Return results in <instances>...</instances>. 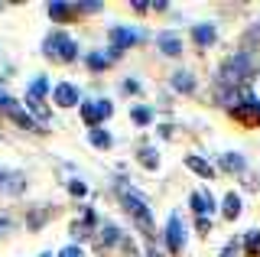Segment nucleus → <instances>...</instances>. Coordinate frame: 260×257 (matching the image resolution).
<instances>
[{"label": "nucleus", "mask_w": 260, "mask_h": 257, "mask_svg": "<svg viewBox=\"0 0 260 257\" xmlns=\"http://www.w3.org/2000/svg\"><path fill=\"white\" fill-rule=\"evenodd\" d=\"M254 75H257V66H254V59H250L247 52L231 55V59L221 66V82L231 85V88H241V82H247V78H254Z\"/></svg>", "instance_id": "obj_1"}, {"label": "nucleus", "mask_w": 260, "mask_h": 257, "mask_svg": "<svg viewBox=\"0 0 260 257\" xmlns=\"http://www.w3.org/2000/svg\"><path fill=\"white\" fill-rule=\"evenodd\" d=\"M124 208L130 212V218L137 221V228H140L143 235H153V215H150V205H146V199H143L137 189H124Z\"/></svg>", "instance_id": "obj_2"}, {"label": "nucleus", "mask_w": 260, "mask_h": 257, "mask_svg": "<svg viewBox=\"0 0 260 257\" xmlns=\"http://www.w3.org/2000/svg\"><path fill=\"white\" fill-rule=\"evenodd\" d=\"M43 52L49 59H59V62H75L78 59V43L72 36H65V33H49Z\"/></svg>", "instance_id": "obj_3"}, {"label": "nucleus", "mask_w": 260, "mask_h": 257, "mask_svg": "<svg viewBox=\"0 0 260 257\" xmlns=\"http://www.w3.org/2000/svg\"><path fill=\"white\" fill-rule=\"evenodd\" d=\"M166 244H169V251H173V254H182V247H185V224H182V218H179V212L169 215V224H166Z\"/></svg>", "instance_id": "obj_4"}, {"label": "nucleus", "mask_w": 260, "mask_h": 257, "mask_svg": "<svg viewBox=\"0 0 260 257\" xmlns=\"http://www.w3.org/2000/svg\"><path fill=\"white\" fill-rule=\"evenodd\" d=\"M231 117L234 120H241V124H247V127H257L260 124V101H241V104H234L231 108Z\"/></svg>", "instance_id": "obj_5"}, {"label": "nucleus", "mask_w": 260, "mask_h": 257, "mask_svg": "<svg viewBox=\"0 0 260 257\" xmlns=\"http://www.w3.org/2000/svg\"><path fill=\"white\" fill-rule=\"evenodd\" d=\"M108 43H111V49H127V46H137L140 43V33L137 29H130V26H111V33H108Z\"/></svg>", "instance_id": "obj_6"}, {"label": "nucleus", "mask_w": 260, "mask_h": 257, "mask_svg": "<svg viewBox=\"0 0 260 257\" xmlns=\"http://www.w3.org/2000/svg\"><path fill=\"white\" fill-rule=\"evenodd\" d=\"M52 101L59 104V108H75L78 104V88L69 85V82H59L52 88Z\"/></svg>", "instance_id": "obj_7"}, {"label": "nucleus", "mask_w": 260, "mask_h": 257, "mask_svg": "<svg viewBox=\"0 0 260 257\" xmlns=\"http://www.w3.org/2000/svg\"><path fill=\"white\" fill-rule=\"evenodd\" d=\"M189 205H192V212L199 215V218H211V212H215V199H211L208 192H192Z\"/></svg>", "instance_id": "obj_8"}, {"label": "nucleus", "mask_w": 260, "mask_h": 257, "mask_svg": "<svg viewBox=\"0 0 260 257\" xmlns=\"http://www.w3.org/2000/svg\"><path fill=\"white\" fill-rule=\"evenodd\" d=\"M46 10H49V17H52L55 23H69V20H78V4H59V0H55V4H49Z\"/></svg>", "instance_id": "obj_9"}, {"label": "nucleus", "mask_w": 260, "mask_h": 257, "mask_svg": "<svg viewBox=\"0 0 260 257\" xmlns=\"http://www.w3.org/2000/svg\"><path fill=\"white\" fill-rule=\"evenodd\" d=\"M117 55H120L117 49H94L91 55H88V69H91V72H104Z\"/></svg>", "instance_id": "obj_10"}, {"label": "nucleus", "mask_w": 260, "mask_h": 257, "mask_svg": "<svg viewBox=\"0 0 260 257\" xmlns=\"http://www.w3.org/2000/svg\"><path fill=\"white\" fill-rule=\"evenodd\" d=\"M94 212H91V208H85V212H81L78 215V218H75V224H72V235H75L78 241L81 238H88V235H91V231H94Z\"/></svg>", "instance_id": "obj_11"}, {"label": "nucleus", "mask_w": 260, "mask_h": 257, "mask_svg": "<svg viewBox=\"0 0 260 257\" xmlns=\"http://www.w3.org/2000/svg\"><path fill=\"white\" fill-rule=\"evenodd\" d=\"M218 39V29L211 26V23H199V26H192V43L199 46H215Z\"/></svg>", "instance_id": "obj_12"}, {"label": "nucleus", "mask_w": 260, "mask_h": 257, "mask_svg": "<svg viewBox=\"0 0 260 257\" xmlns=\"http://www.w3.org/2000/svg\"><path fill=\"white\" fill-rule=\"evenodd\" d=\"M117 241H120V228H117V224H104L101 235H98V251H101V254H104V251H111Z\"/></svg>", "instance_id": "obj_13"}, {"label": "nucleus", "mask_w": 260, "mask_h": 257, "mask_svg": "<svg viewBox=\"0 0 260 257\" xmlns=\"http://www.w3.org/2000/svg\"><path fill=\"white\" fill-rule=\"evenodd\" d=\"M156 46H159V52H166V55H182V39L176 33H159Z\"/></svg>", "instance_id": "obj_14"}, {"label": "nucleus", "mask_w": 260, "mask_h": 257, "mask_svg": "<svg viewBox=\"0 0 260 257\" xmlns=\"http://www.w3.org/2000/svg\"><path fill=\"white\" fill-rule=\"evenodd\" d=\"M169 82H173V88H176V91H182V94H192V91H195V78H192L189 69L173 72V78H169Z\"/></svg>", "instance_id": "obj_15"}, {"label": "nucleus", "mask_w": 260, "mask_h": 257, "mask_svg": "<svg viewBox=\"0 0 260 257\" xmlns=\"http://www.w3.org/2000/svg\"><path fill=\"white\" fill-rule=\"evenodd\" d=\"M221 212H224V218H228V221H234V218H238V215L244 212V202H241V196H238V192H228V196H224Z\"/></svg>", "instance_id": "obj_16"}, {"label": "nucleus", "mask_w": 260, "mask_h": 257, "mask_svg": "<svg viewBox=\"0 0 260 257\" xmlns=\"http://www.w3.org/2000/svg\"><path fill=\"white\" fill-rule=\"evenodd\" d=\"M185 166H189V170L195 173V176H202V179H211V176H215V166L208 163V159H202V156H185Z\"/></svg>", "instance_id": "obj_17"}, {"label": "nucleus", "mask_w": 260, "mask_h": 257, "mask_svg": "<svg viewBox=\"0 0 260 257\" xmlns=\"http://www.w3.org/2000/svg\"><path fill=\"white\" fill-rule=\"evenodd\" d=\"M221 166L228 173H247V166H244V156L241 153H221Z\"/></svg>", "instance_id": "obj_18"}, {"label": "nucleus", "mask_w": 260, "mask_h": 257, "mask_svg": "<svg viewBox=\"0 0 260 257\" xmlns=\"http://www.w3.org/2000/svg\"><path fill=\"white\" fill-rule=\"evenodd\" d=\"M244 251H247L250 257H260V228H254V231H247V235H244Z\"/></svg>", "instance_id": "obj_19"}, {"label": "nucleus", "mask_w": 260, "mask_h": 257, "mask_svg": "<svg viewBox=\"0 0 260 257\" xmlns=\"http://www.w3.org/2000/svg\"><path fill=\"white\" fill-rule=\"evenodd\" d=\"M137 159H140L146 170H156V166H159V153L153 147H140V150H137Z\"/></svg>", "instance_id": "obj_20"}, {"label": "nucleus", "mask_w": 260, "mask_h": 257, "mask_svg": "<svg viewBox=\"0 0 260 257\" xmlns=\"http://www.w3.org/2000/svg\"><path fill=\"white\" fill-rule=\"evenodd\" d=\"M81 120H85V124L91 127V131H94L98 124H101V117H98V108H94V101H81Z\"/></svg>", "instance_id": "obj_21"}, {"label": "nucleus", "mask_w": 260, "mask_h": 257, "mask_svg": "<svg viewBox=\"0 0 260 257\" xmlns=\"http://www.w3.org/2000/svg\"><path fill=\"white\" fill-rule=\"evenodd\" d=\"M130 120H134L137 127H146V124H150V120H153V111L146 108V104H137V108L130 111Z\"/></svg>", "instance_id": "obj_22"}, {"label": "nucleus", "mask_w": 260, "mask_h": 257, "mask_svg": "<svg viewBox=\"0 0 260 257\" xmlns=\"http://www.w3.org/2000/svg\"><path fill=\"white\" fill-rule=\"evenodd\" d=\"M88 140H91V147H98V150H108L111 147V134L101 131V127H94V131L88 134Z\"/></svg>", "instance_id": "obj_23"}, {"label": "nucleus", "mask_w": 260, "mask_h": 257, "mask_svg": "<svg viewBox=\"0 0 260 257\" xmlns=\"http://www.w3.org/2000/svg\"><path fill=\"white\" fill-rule=\"evenodd\" d=\"M46 88H49V82H46V78H43V75H39V78H36V82H32V85H29V91H26V98H29V101H43V98H46Z\"/></svg>", "instance_id": "obj_24"}, {"label": "nucleus", "mask_w": 260, "mask_h": 257, "mask_svg": "<svg viewBox=\"0 0 260 257\" xmlns=\"http://www.w3.org/2000/svg\"><path fill=\"white\" fill-rule=\"evenodd\" d=\"M26 108H32V114H36L39 120H49L52 114H49V108H46V101H29L26 98Z\"/></svg>", "instance_id": "obj_25"}, {"label": "nucleus", "mask_w": 260, "mask_h": 257, "mask_svg": "<svg viewBox=\"0 0 260 257\" xmlns=\"http://www.w3.org/2000/svg\"><path fill=\"white\" fill-rule=\"evenodd\" d=\"M94 108H98V117H101V120H108V117L114 114V104H111L108 98H101V101H94Z\"/></svg>", "instance_id": "obj_26"}, {"label": "nucleus", "mask_w": 260, "mask_h": 257, "mask_svg": "<svg viewBox=\"0 0 260 257\" xmlns=\"http://www.w3.org/2000/svg\"><path fill=\"white\" fill-rule=\"evenodd\" d=\"M257 39H260V23H254V26H250V33L244 36V46L250 49V46H257Z\"/></svg>", "instance_id": "obj_27"}, {"label": "nucleus", "mask_w": 260, "mask_h": 257, "mask_svg": "<svg viewBox=\"0 0 260 257\" xmlns=\"http://www.w3.org/2000/svg\"><path fill=\"white\" fill-rule=\"evenodd\" d=\"M59 257H85V251H81V244H69L59 251Z\"/></svg>", "instance_id": "obj_28"}, {"label": "nucleus", "mask_w": 260, "mask_h": 257, "mask_svg": "<svg viewBox=\"0 0 260 257\" xmlns=\"http://www.w3.org/2000/svg\"><path fill=\"white\" fill-rule=\"evenodd\" d=\"M69 192H72V196H78V199H81V196H85L88 189H85V182H81V179H72V182H69Z\"/></svg>", "instance_id": "obj_29"}, {"label": "nucleus", "mask_w": 260, "mask_h": 257, "mask_svg": "<svg viewBox=\"0 0 260 257\" xmlns=\"http://www.w3.org/2000/svg\"><path fill=\"white\" fill-rule=\"evenodd\" d=\"M238 247H241V241H228V244H224V251H221V257H238V254H234Z\"/></svg>", "instance_id": "obj_30"}, {"label": "nucleus", "mask_w": 260, "mask_h": 257, "mask_svg": "<svg viewBox=\"0 0 260 257\" xmlns=\"http://www.w3.org/2000/svg\"><path fill=\"white\" fill-rule=\"evenodd\" d=\"M101 4H78V13H101Z\"/></svg>", "instance_id": "obj_31"}, {"label": "nucleus", "mask_w": 260, "mask_h": 257, "mask_svg": "<svg viewBox=\"0 0 260 257\" xmlns=\"http://www.w3.org/2000/svg\"><path fill=\"white\" fill-rule=\"evenodd\" d=\"M130 7H134L137 13H146V10H153V4H146V0H134V4H130Z\"/></svg>", "instance_id": "obj_32"}, {"label": "nucleus", "mask_w": 260, "mask_h": 257, "mask_svg": "<svg viewBox=\"0 0 260 257\" xmlns=\"http://www.w3.org/2000/svg\"><path fill=\"white\" fill-rule=\"evenodd\" d=\"M195 224H199V231H202V235H208V231H211V218H199Z\"/></svg>", "instance_id": "obj_33"}, {"label": "nucleus", "mask_w": 260, "mask_h": 257, "mask_svg": "<svg viewBox=\"0 0 260 257\" xmlns=\"http://www.w3.org/2000/svg\"><path fill=\"white\" fill-rule=\"evenodd\" d=\"M124 91H127V94H130V91H140V85H137L134 78H127V82H124Z\"/></svg>", "instance_id": "obj_34"}, {"label": "nucleus", "mask_w": 260, "mask_h": 257, "mask_svg": "<svg viewBox=\"0 0 260 257\" xmlns=\"http://www.w3.org/2000/svg\"><path fill=\"white\" fill-rule=\"evenodd\" d=\"M7 228H10V218H0V235H7Z\"/></svg>", "instance_id": "obj_35"}, {"label": "nucleus", "mask_w": 260, "mask_h": 257, "mask_svg": "<svg viewBox=\"0 0 260 257\" xmlns=\"http://www.w3.org/2000/svg\"><path fill=\"white\" fill-rule=\"evenodd\" d=\"M150 257H159V254H156V247H150Z\"/></svg>", "instance_id": "obj_36"}, {"label": "nucleus", "mask_w": 260, "mask_h": 257, "mask_svg": "<svg viewBox=\"0 0 260 257\" xmlns=\"http://www.w3.org/2000/svg\"><path fill=\"white\" fill-rule=\"evenodd\" d=\"M0 10H4V4H0Z\"/></svg>", "instance_id": "obj_37"}]
</instances>
